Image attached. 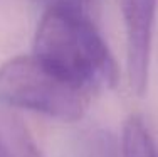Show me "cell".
<instances>
[{"mask_svg": "<svg viewBox=\"0 0 158 157\" xmlns=\"http://www.w3.org/2000/svg\"><path fill=\"white\" fill-rule=\"evenodd\" d=\"M79 157H118V145L114 137L106 130H89L77 142Z\"/></svg>", "mask_w": 158, "mask_h": 157, "instance_id": "5", "label": "cell"}, {"mask_svg": "<svg viewBox=\"0 0 158 157\" xmlns=\"http://www.w3.org/2000/svg\"><path fill=\"white\" fill-rule=\"evenodd\" d=\"M126 29L128 78L135 95L141 96L148 85L152 39L156 0H119Z\"/></svg>", "mask_w": 158, "mask_h": 157, "instance_id": "3", "label": "cell"}, {"mask_svg": "<svg viewBox=\"0 0 158 157\" xmlns=\"http://www.w3.org/2000/svg\"><path fill=\"white\" fill-rule=\"evenodd\" d=\"M0 157H14V155L9 152V149H7L5 145L2 144V142H0Z\"/></svg>", "mask_w": 158, "mask_h": 157, "instance_id": "8", "label": "cell"}, {"mask_svg": "<svg viewBox=\"0 0 158 157\" xmlns=\"http://www.w3.org/2000/svg\"><path fill=\"white\" fill-rule=\"evenodd\" d=\"M34 56L89 91L93 86L113 88L118 66L110 47L82 10L67 2L51 5L37 25Z\"/></svg>", "mask_w": 158, "mask_h": 157, "instance_id": "1", "label": "cell"}, {"mask_svg": "<svg viewBox=\"0 0 158 157\" xmlns=\"http://www.w3.org/2000/svg\"><path fill=\"white\" fill-rule=\"evenodd\" d=\"M91 2V0H67V3H71V5H76L81 9V5H88V3Z\"/></svg>", "mask_w": 158, "mask_h": 157, "instance_id": "7", "label": "cell"}, {"mask_svg": "<svg viewBox=\"0 0 158 157\" xmlns=\"http://www.w3.org/2000/svg\"><path fill=\"white\" fill-rule=\"evenodd\" d=\"M7 127H9V137L10 144L14 145L15 157H46L39 150V147L34 144V139L29 135L27 129L20 122L12 120L9 122Z\"/></svg>", "mask_w": 158, "mask_h": 157, "instance_id": "6", "label": "cell"}, {"mask_svg": "<svg viewBox=\"0 0 158 157\" xmlns=\"http://www.w3.org/2000/svg\"><path fill=\"white\" fill-rule=\"evenodd\" d=\"M0 103L61 122H77L88 108V89L56 73L34 54L19 56L0 66Z\"/></svg>", "mask_w": 158, "mask_h": 157, "instance_id": "2", "label": "cell"}, {"mask_svg": "<svg viewBox=\"0 0 158 157\" xmlns=\"http://www.w3.org/2000/svg\"><path fill=\"white\" fill-rule=\"evenodd\" d=\"M123 157H158V145L145 120L131 115L123 127Z\"/></svg>", "mask_w": 158, "mask_h": 157, "instance_id": "4", "label": "cell"}]
</instances>
